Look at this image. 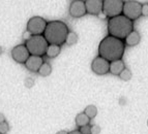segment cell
I'll list each match as a JSON object with an SVG mask.
<instances>
[{"instance_id": "cell-1", "label": "cell", "mask_w": 148, "mask_h": 134, "mask_svg": "<svg viewBox=\"0 0 148 134\" xmlns=\"http://www.w3.org/2000/svg\"><path fill=\"white\" fill-rule=\"evenodd\" d=\"M124 50L125 44L123 40L108 35L99 42V56L106 59L109 62L121 60L124 54Z\"/></svg>"}, {"instance_id": "cell-2", "label": "cell", "mask_w": 148, "mask_h": 134, "mask_svg": "<svg viewBox=\"0 0 148 134\" xmlns=\"http://www.w3.org/2000/svg\"><path fill=\"white\" fill-rule=\"evenodd\" d=\"M69 32V27L64 22L51 21V22H48L42 35L49 44H56L60 46L65 42Z\"/></svg>"}, {"instance_id": "cell-3", "label": "cell", "mask_w": 148, "mask_h": 134, "mask_svg": "<svg viewBox=\"0 0 148 134\" xmlns=\"http://www.w3.org/2000/svg\"><path fill=\"white\" fill-rule=\"evenodd\" d=\"M133 30L134 22L123 15H119L108 21V34L115 38L123 40Z\"/></svg>"}, {"instance_id": "cell-4", "label": "cell", "mask_w": 148, "mask_h": 134, "mask_svg": "<svg viewBox=\"0 0 148 134\" xmlns=\"http://www.w3.org/2000/svg\"><path fill=\"white\" fill-rule=\"evenodd\" d=\"M25 46L27 48L30 56L42 57L46 55L49 44L45 39L44 35H35V36H30L26 40Z\"/></svg>"}, {"instance_id": "cell-5", "label": "cell", "mask_w": 148, "mask_h": 134, "mask_svg": "<svg viewBox=\"0 0 148 134\" xmlns=\"http://www.w3.org/2000/svg\"><path fill=\"white\" fill-rule=\"evenodd\" d=\"M123 1L121 0H103V14L109 19L122 15Z\"/></svg>"}, {"instance_id": "cell-6", "label": "cell", "mask_w": 148, "mask_h": 134, "mask_svg": "<svg viewBox=\"0 0 148 134\" xmlns=\"http://www.w3.org/2000/svg\"><path fill=\"white\" fill-rule=\"evenodd\" d=\"M47 24H48V22L44 18L35 16V17H32L29 19V21L27 22L26 29H27L28 33H29L30 35H32V36H35V35H42L45 30H46Z\"/></svg>"}, {"instance_id": "cell-7", "label": "cell", "mask_w": 148, "mask_h": 134, "mask_svg": "<svg viewBox=\"0 0 148 134\" xmlns=\"http://www.w3.org/2000/svg\"><path fill=\"white\" fill-rule=\"evenodd\" d=\"M122 15L134 22L140 16H142V4L138 1H134V0L123 1Z\"/></svg>"}, {"instance_id": "cell-8", "label": "cell", "mask_w": 148, "mask_h": 134, "mask_svg": "<svg viewBox=\"0 0 148 134\" xmlns=\"http://www.w3.org/2000/svg\"><path fill=\"white\" fill-rule=\"evenodd\" d=\"M10 55H12L14 61L19 64H25V62L27 61V59L30 57V54L25 44H18V46H14L10 52Z\"/></svg>"}, {"instance_id": "cell-9", "label": "cell", "mask_w": 148, "mask_h": 134, "mask_svg": "<svg viewBox=\"0 0 148 134\" xmlns=\"http://www.w3.org/2000/svg\"><path fill=\"white\" fill-rule=\"evenodd\" d=\"M91 69L94 73L99 74V76H104L110 70V62L107 61L106 59L101 58L97 56L92 60L91 63Z\"/></svg>"}, {"instance_id": "cell-10", "label": "cell", "mask_w": 148, "mask_h": 134, "mask_svg": "<svg viewBox=\"0 0 148 134\" xmlns=\"http://www.w3.org/2000/svg\"><path fill=\"white\" fill-rule=\"evenodd\" d=\"M69 15L73 18H81L86 15V7L83 0H74L71 2L69 8Z\"/></svg>"}, {"instance_id": "cell-11", "label": "cell", "mask_w": 148, "mask_h": 134, "mask_svg": "<svg viewBox=\"0 0 148 134\" xmlns=\"http://www.w3.org/2000/svg\"><path fill=\"white\" fill-rule=\"evenodd\" d=\"M84 2L86 14L96 16L103 12V0H86Z\"/></svg>"}, {"instance_id": "cell-12", "label": "cell", "mask_w": 148, "mask_h": 134, "mask_svg": "<svg viewBox=\"0 0 148 134\" xmlns=\"http://www.w3.org/2000/svg\"><path fill=\"white\" fill-rule=\"evenodd\" d=\"M44 63L42 57H37V56H30L27 59V61L25 62V66L29 71L32 72H37L38 69L40 68V66Z\"/></svg>"}, {"instance_id": "cell-13", "label": "cell", "mask_w": 148, "mask_h": 134, "mask_svg": "<svg viewBox=\"0 0 148 134\" xmlns=\"http://www.w3.org/2000/svg\"><path fill=\"white\" fill-rule=\"evenodd\" d=\"M125 68V65H124L123 60H116V61H112L110 62V70L109 72L114 74V76H119L121 73V71Z\"/></svg>"}, {"instance_id": "cell-14", "label": "cell", "mask_w": 148, "mask_h": 134, "mask_svg": "<svg viewBox=\"0 0 148 134\" xmlns=\"http://www.w3.org/2000/svg\"><path fill=\"white\" fill-rule=\"evenodd\" d=\"M141 40V36L139 34V32L136 30H133V31L125 37V44L128 46H135L140 42Z\"/></svg>"}, {"instance_id": "cell-15", "label": "cell", "mask_w": 148, "mask_h": 134, "mask_svg": "<svg viewBox=\"0 0 148 134\" xmlns=\"http://www.w3.org/2000/svg\"><path fill=\"white\" fill-rule=\"evenodd\" d=\"M89 122H90V119L85 115L84 112H80L76 116V125L78 127H83L86 126V125H89Z\"/></svg>"}, {"instance_id": "cell-16", "label": "cell", "mask_w": 148, "mask_h": 134, "mask_svg": "<svg viewBox=\"0 0 148 134\" xmlns=\"http://www.w3.org/2000/svg\"><path fill=\"white\" fill-rule=\"evenodd\" d=\"M60 51H61V49H60L59 46H56V44H49L47 52H46V55H47L49 58H56L60 54Z\"/></svg>"}, {"instance_id": "cell-17", "label": "cell", "mask_w": 148, "mask_h": 134, "mask_svg": "<svg viewBox=\"0 0 148 134\" xmlns=\"http://www.w3.org/2000/svg\"><path fill=\"white\" fill-rule=\"evenodd\" d=\"M37 72L40 73L42 76H48L51 74V72H52V66L50 65L49 63H42V65L40 66V68L38 69V71Z\"/></svg>"}, {"instance_id": "cell-18", "label": "cell", "mask_w": 148, "mask_h": 134, "mask_svg": "<svg viewBox=\"0 0 148 134\" xmlns=\"http://www.w3.org/2000/svg\"><path fill=\"white\" fill-rule=\"evenodd\" d=\"M84 114L89 118V119H93L96 115H97V108H96L95 105L90 104L88 106H86L84 110Z\"/></svg>"}, {"instance_id": "cell-19", "label": "cell", "mask_w": 148, "mask_h": 134, "mask_svg": "<svg viewBox=\"0 0 148 134\" xmlns=\"http://www.w3.org/2000/svg\"><path fill=\"white\" fill-rule=\"evenodd\" d=\"M77 41H78V35H77L75 32H69L66 39H65V42H66L69 46H73V44H75Z\"/></svg>"}, {"instance_id": "cell-20", "label": "cell", "mask_w": 148, "mask_h": 134, "mask_svg": "<svg viewBox=\"0 0 148 134\" xmlns=\"http://www.w3.org/2000/svg\"><path fill=\"white\" fill-rule=\"evenodd\" d=\"M132 76H133V74H132V71L128 68H124L123 70L121 71L120 74H119V78H120L122 80L127 82V80H130L132 78Z\"/></svg>"}, {"instance_id": "cell-21", "label": "cell", "mask_w": 148, "mask_h": 134, "mask_svg": "<svg viewBox=\"0 0 148 134\" xmlns=\"http://www.w3.org/2000/svg\"><path fill=\"white\" fill-rule=\"evenodd\" d=\"M10 129V126L6 122L0 123V134H6Z\"/></svg>"}, {"instance_id": "cell-22", "label": "cell", "mask_w": 148, "mask_h": 134, "mask_svg": "<svg viewBox=\"0 0 148 134\" xmlns=\"http://www.w3.org/2000/svg\"><path fill=\"white\" fill-rule=\"evenodd\" d=\"M79 131L81 134H91V126L86 125V126L80 127Z\"/></svg>"}, {"instance_id": "cell-23", "label": "cell", "mask_w": 148, "mask_h": 134, "mask_svg": "<svg viewBox=\"0 0 148 134\" xmlns=\"http://www.w3.org/2000/svg\"><path fill=\"white\" fill-rule=\"evenodd\" d=\"M101 133V127L97 125H92L91 126V134H99Z\"/></svg>"}, {"instance_id": "cell-24", "label": "cell", "mask_w": 148, "mask_h": 134, "mask_svg": "<svg viewBox=\"0 0 148 134\" xmlns=\"http://www.w3.org/2000/svg\"><path fill=\"white\" fill-rule=\"evenodd\" d=\"M142 16H148V4H142Z\"/></svg>"}, {"instance_id": "cell-25", "label": "cell", "mask_w": 148, "mask_h": 134, "mask_svg": "<svg viewBox=\"0 0 148 134\" xmlns=\"http://www.w3.org/2000/svg\"><path fill=\"white\" fill-rule=\"evenodd\" d=\"M34 84V80H32L31 78H26V80H25V85L27 86L28 88H31L32 87V85Z\"/></svg>"}, {"instance_id": "cell-26", "label": "cell", "mask_w": 148, "mask_h": 134, "mask_svg": "<svg viewBox=\"0 0 148 134\" xmlns=\"http://www.w3.org/2000/svg\"><path fill=\"white\" fill-rule=\"evenodd\" d=\"M3 122H5V117L4 115L0 114V123H3Z\"/></svg>"}, {"instance_id": "cell-27", "label": "cell", "mask_w": 148, "mask_h": 134, "mask_svg": "<svg viewBox=\"0 0 148 134\" xmlns=\"http://www.w3.org/2000/svg\"><path fill=\"white\" fill-rule=\"evenodd\" d=\"M69 134H81L79 130H73V131L69 132Z\"/></svg>"}, {"instance_id": "cell-28", "label": "cell", "mask_w": 148, "mask_h": 134, "mask_svg": "<svg viewBox=\"0 0 148 134\" xmlns=\"http://www.w3.org/2000/svg\"><path fill=\"white\" fill-rule=\"evenodd\" d=\"M56 134H69V132L64 131V130H60V131H58Z\"/></svg>"}, {"instance_id": "cell-29", "label": "cell", "mask_w": 148, "mask_h": 134, "mask_svg": "<svg viewBox=\"0 0 148 134\" xmlns=\"http://www.w3.org/2000/svg\"><path fill=\"white\" fill-rule=\"evenodd\" d=\"M2 52H3L2 48H1V46H0V55H1V54H2Z\"/></svg>"}, {"instance_id": "cell-30", "label": "cell", "mask_w": 148, "mask_h": 134, "mask_svg": "<svg viewBox=\"0 0 148 134\" xmlns=\"http://www.w3.org/2000/svg\"><path fill=\"white\" fill-rule=\"evenodd\" d=\"M147 126H148V120H147Z\"/></svg>"}]
</instances>
